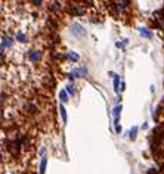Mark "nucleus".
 <instances>
[{"instance_id": "obj_1", "label": "nucleus", "mask_w": 164, "mask_h": 174, "mask_svg": "<svg viewBox=\"0 0 164 174\" xmlns=\"http://www.w3.org/2000/svg\"><path fill=\"white\" fill-rule=\"evenodd\" d=\"M70 33H71V35L75 37V39H84V37H86V28H84L83 25L75 22V24H73L70 27Z\"/></svg>"}, {"instance_id": "obj_2", "label": "nucleus", "mask_w": 164, "mask_h": 174, "mask_svg": "<svg viewBox=\"0 0 164 174\" xmlns=\"http://www.w3.org/2000/svg\"><path fill=\"white\" fill-rule=\"evenodd\" d=\"M84 75H87V69H86L84 66H80V68H75V69H73V71L68 74V77L73 80V78H83Z\"/></svg>"}, {"instance_id": "obj_3", "label": "nucleus", "mask_w": 164, "mask_h": 174, "mask_svg": "<svg viewBox=\"0 0 164 174\" xmlns=\"http://www.w3.org/2000/svg\"><path fill=\"white\" fill-rule=\"evenodd\" d=\"M28 59L36 64V62H39L41 59V52L40 50H28Z\"/></svg>"}, {"instance_id": "obj_4", "label": "nucleus", "mask_w": 164, "mask_h": 174, "mask_svg": "<svg viewBox=\"0 0 164 174\" xmlns=\"http://www.w3.org/2000/svg\"><path fill=\"white\" fill-rule=\"evenodd\" d=\"M46 149H41V162H40V174H46V167H48V157L44 155Z\"/></svg>"}, {"instance_id": "obj_5", "label": "nucleus", "mask_w": 164, "mask_h": 174, "mask_svg": "<svg viewBox=\"0 0 164 174\" xmlns=\"http://www.w3.org/2000/svg\"><path fill=\"white\" fill-rule=\"evenodd\" d=\"M121 109L123 106L118 103V105H115L114 109H113V115H114V120H115V124H118V121H120V115H121Z\"/></svg>"}, {"instance_id": "obj_6", "label": "nucleus", "mask_w": 164, "mask_h": 174, "mask_svg": "<svg viewBox=\"0 0 164 174\" xmlns=\"http://www.w3.org/2000/svg\"><path fill=\"white\" fill-rule=\"evenodd\" d=\"M12 44H13L12 37H3V40H2V43H0V46H2L3 49H9V47H12Z\"/></svg>"}, {"instance_id": "obj_7", "label": "nucleus", "mask_w": 164, "mask_h": 174, "mask_svg": "<svg viewBox=\"0 0 164 174\" xmlns=\"http://www.w3.org/2000/svg\"><path fill=\"white\" fill-rule=\"evenodd\" d=\"M138 31H139V34L142 37H145V39H151V37H152V33H151L148 28H145V27H139Z\"/></svg>"}, {"instance_id": "obj_8", "label": "nucleus", "mask_w": 164, "mask_h": 174, "mask_svg": "<svg viewBox=\"0 0 164 174\" xmlns=\"http://www.w3.org/2000/svg\"><path fill=\"white\" fill-rule=\"evenodd\" d=\"M67 59H70V61H73V62H77V61L80 59V56H78V53L70 50V52H67Z\"/></svg>"}, {"instance_id": "obj_9", "label": "nucleus", "mask_w": 164, "mask_h": 174, "mask_svg": "<svg viewBox=\"0 0 164 174\" xmlns=\"http://www.w3.org/2000/svg\"><path fill=\"white\" fill-rule=\"evenodd\" d=\"M138 131H139V127L138 125H135V127H132L130 131H129V136H130L132 140H135L136 139V136H138Z\"/></svg>"}, {"instance_id": "obj_10", "label": "nucleus", "mask_w": 164, "mask_h": 174, "mask_svg": "<svg viewBox=\"0 0 164 174\" xmlns=\"http://www.w3.org/2000/svg\"><path fill=\"white\" fill-rule=\"evenodd\" d=\"M68 98H70V94H68L65 90H61V91H59V100H61L62 103L68 102Z\"/></svg>"}, {"instance_id": "obj_11", "label": "nucleus", "mask_w": 164, "mask_h": 174, "mask_svg": "<svg viewBox=\"0 0 164 174\" xmlns=\"http://www.w3.org/2000/svg\"><path fill=\"white\" fill-rule=\"evenodd\" d=\"M113 77H114V90L115 91H120V75L118 74H114L113 75Z\"/></svg>"}, {"instance_id": "obj_12", "label": "nucleus", "mask_w": 164, "mask_h": 174, "mask_svg": "<svg viewBox=\"0 0 164 174\" xmlns=\"http://www.w3.org/2000/svg\"><path fill=\"white\" fill-rule=\"evenodd\" d=\"M71 10H73L74 15H83V13H84V10H83L82 8H78V6H73Z\"/></svg>"}, {"instance_id": "obj_13", "label": "nucleus", "mask_w": 164, "mask_h": 174, "mask_svg": "<svg viewBox=\"0 0 164 174\" xmlns=\"http://www.w3.org/2000/svg\"><path fill=\"white\" fill-rule=\"evenodd\" d=\"M17 40L18 42H21V43H25L27 42V35H25L24 33H18L17 34Z\"/></svg>"}, {"instance_id": "obj_14", "label": "nucleus", "mask_w": 164, "mask_h": 174, "mask_svg": "<svg viewBox=\"0 0 164 174\" xmlns=\"http://www.w3.org/2000/svg\"><path fill=\"white\" fill-rule=\"evenodd\" d=\"M59 111H61V115H62V120H64V121H68V115H67V111H65V108H64V106H62V105H61V108H59Z\"/></svg>"}, {"instance_id": "obj_15", "label": "nucleus", "mask_w": 164, "mask_h": 174, "mask_svg": "<svg viewBox=\"0 0 164 174\" xmlns=\"http://www.w3.org/2000/svg\"><path fill=\"white\" fill-rule=\"evenodd\" d=\"M65 91L68 93V94H74V93H75V89H74V86H73V84H67Z\"/></svg>"}, {"instance_id": "obj_16", "label": "nucleus", "mask_w": 164, "mask_h": 174, "mask_svg": "<svg viewBox=\"0 0 164 174\" xmlns=\"http://www.w3.org/2000/svg\"><path fill=\"white\" fill-rule=\"evenodd\" d=\"M59 8H61V3L59 2H55V3L50 5V10H58Z\"/></svg>"}, {"instance_id": "obj_17", "label": "nucleus", "mask_w": 164, "mask_h": 174, "mask_svg": "<svg viewBox=\"0 0 164 174\" xmlns=\"http://www.w3.org/2000/svg\"><path fill=\"white\" fill-rule=\"evenodd\" d=\"M3 47H2V46H0V64H2V62H3V58H5V56H3Z\"/></svg>"}, {"instance_id": "obj_18", "label": "nucleus", "mask_w": 164, "mask_h": 174, "mask_svg": "<svg viewBox=\"0 0 164 174\" xmlns=\"http://www.w3.org/2000/svg\"><path fill=\"white\" fill-rule=\"evenodd\" d=\"M120 90H121V91L126 90V83H121V84H120Z\"/></svg>"}, {"instance_id": "obj_19", "label": "nucleus", "mask_w": 164, "mask_h": 174, "mask_svg": "<svg viewBox=\"0 0 164 174\" xmlns=\"http://www.w3.org/2000/svg\"><path fill=\"white\" fill-rule=\"evenodd\" d=\"M33 5H36V6H40L41 2H40V0H37V2H33Z\"/></svg>"}, {"instance_id": "obj_20", "label": "nucleus", "mask_w": 164, "mask_h": 174, "mask_svg": "<svg viewBox=\"0 0 164 174\" xmlns=\"http://www.w3.org/2000/svg\"><path fill=\"white\" fill-rule=\"evenodd\" d=\"M0 117H2V111H0Z\"/></svg>"}, {"instance_id": "obj_21", "label": "nucleus", "mask_w": 164, "mask_h": 174, "mask_svg": "<svg viewBox=\"0 0 164 174\" xmlns=\"http://www.w3.org/2000/svg\"><path fill=\"white\" fill-rule=\"evenodd\" d=\"M0 159H2V158H0Z\"/></svg>"}]
</instances>
